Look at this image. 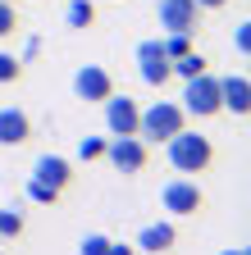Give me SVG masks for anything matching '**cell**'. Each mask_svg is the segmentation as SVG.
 I'll list each match as a JSON object with an SVG mask.
<instances>
[{"label":"cell","instance_id":"obj_1","mask_svg":"<svg viewBox=\"0 0 251 255\" xmlns=\"http://www.w3.org/2000/svg\"><path fill=\"white\" fill-rule=\"evenodd\" d=\"M165 155H169V164L183 173V178H192V173H206L210 169V159H215V146H210V137H201V132H174L169 141H165Z\"/></svg>","mask_w":251,"mask_h":255},{"label":"cell","instance_id":"obj_2","mask_svg":"<svg viewBox=\"0 0 251 255\" xmlns=\"http://www.w3.org/2000/svg\"><path fill=\"white\" fill-rule=\"evenodd\" d=\"M183 128H187V114H183L178 101H151L142 110V119H137V137L151 146V141H169L174 132H183Z\"/></svg>","mask_w":251,"mask_h":255},{"label":"cell","instance_id":"obj_3","mask_svg":"<svg viewBox=\"0 0 251 255\" xmlns=\"http://www.w3.org/2000/svg\"><path fill=\"white\" fill-rule=\"evenodd\" d=\"M183 114H192V119L219 114V78H210V69L197 73V78H187V87H183Z\"/></svg>","mask_w":251,"mask_h":255},{"label":"cell","instance_id":"obj_4","mask_svg":"<svg viewBox=\"0 0 251 255\" xmlns=\"http://www.w3.org/2000/svg\"><path fill=\"white\" fill-rule=\"evenodd\" d=\"M160 205H165L169 214L187 219V214H201V210H206V191H201L197 178H174V182H165V191H160Z\"/></svg>","mask_w":251,"mask_h":255},{"label":"cell","instance_id":"obj_5","mask_svg":"<svg viewBox=\"0 0 251 255\" xmlns=\"http://www.w3.org/2000/svg\"><path fill=\"white\" fill-rule=\"evenodd\" d=\"M105 159H110L119 173H142L146 159H151V146L142 137H110L105 141Z\"/></svg>","mask_w":251,"mask_h":255},{"label":"cell","instance_id":"obj_6","mask_svg":"<svg viewBox=\"0 0 251 255\" xmlns=\"http://www.w3.org/2000/svg\"><path fill=\"white\" fill-rule=\"evenodd\" d=\"M73 91L87 105H105L114 96V78H110V69H101V64H82V69L73 73Z\"/></svg>","mask_w":251,"mask_h":255},{"label":"cell","instance_id":"obj_7","mask_svg":"<svg viewBox=\"0 0 251 255\" xmlns=\"http://www.w3.org/2000/svg\"><path fill=\"white\" fill-rule=\"evenodd\" d=\"M137 119H142V105L133 101V96H110V101H105L110 137H137Z\"/></svg>","mask_w":251,"mask_h":255},{"label":"cell","instance_id":"obj_8","mask_svg":"<svg viewBox=\"0 0 251 255\" xmlns=\"http://www.w3.org/2000/svg\"><path fill=\"white\" fill-rule=\"evenodd\" d=\"M137 78H142L146 87H165V82L174 78L169 55L160 50V41H142V46H137Z\"/></svg>","mask_w":251,"mask_h":255},{"label":"cell","instance_id":"obj_9","mask_svg":"<svg viewBox=\"0 0 251 255\" xmlns=\"http://www.w3.org/2000/svg\"><path fill=\"white\" fill-rule=\"evenodd\" d=\"M160 27L165 32H192L201 27V5L197 0H160Z\"/></svg>","mask_w":251,"mask_h":255},{"label":"cell","instance_id":"obj_10","mask_svg":"<svg viewBox=\"0 0 251 255\" xmlns=\"http://www.w3.org/2000/svg\"><path fill=\"white\" fill-rule=\"evenodd\" d=\"M219 110H233L238 119H247V110H251V82L242 73L219 78Z\"/></svg>","mask_w":251,"mask_h":255},{"label":"cell","instance_id":"obj_11","mask_svg":"<svg viewBox=\"0 0 251 255\" xmlns=\"http://www.w3.org/2000/svg\"><path fill=\"white\" fill-rule=\"evenodd\" d=\"M27 141H32V119H27V110L5 105L0 110V146H27Z\"/></svg>","mask_w":251,"mask_h":255},{"label":"cell","instance_id":"obj_12","mask_svg":"<svg viewBox=\"0 0 251 255\" xmlns=\"http://www.w3.org/2000/svg\"><path fill=\"white\" fill-rule=\"evenodd\" d=\"M32 178H37V182H46V187H55V191H64V187L73 182V164H69L64 155H37Z\"/></svg>","mask_w":251,"mask_h":255},{"label":"cell","instance_id":"obj_13","mask_svg":"<svg viewBox=\"0 0 251 255\" xmlns=\"http://www.w3.org/2000/svg\"><path fill=\"white\" fill-rule=\"evenodd\" d=\"M133 246H137V251H151V255H165V251L178 246V228H174V223H146Z\"/></svg>","mask_w":251,"mask_h":255},{"label":"cell","instance_id":"obj_14","mask_svg":"<svg viewBox=\"0 0 251 255\" xmlns=\"http://www.w3.org/2000/svg\"><path fill=\"white\" fill-rule=\"evenodd\" d=\"M160 50L169 55V64L183 59V55H192V50H197V46H192V32H165V37H160Z\"/></svg>","mask_w":251,"mask_h":255},{"label":"cell","instance_id":"obj_15","mask_svg":"<svg viewBox=\"0 0 251 255\" xmlns=\"http://www.w3.org/2000/svg\"><path fill=\"white\" fill-rule=\"evenodd\" d=\"M64 23L69 27H91V23H96V5H91V0H69Z\"/></svg>","mask_w":251,"mask_h":255},{"label":"cell","instance_id":"obj_16","mask_svg":"<svg viewBox=\"0 0 251 255\" xmlns=\"http://www.w3.org/2000/svg\"><path fill=\"white\" fill-rule=\"evenodd\" d=\"M169 69H174V78H183V82H187V78H197V73H206L210 64H206V55H197V50H192V55H183V59H174Z\"/></svg>","mask_w":251,"mask_h":255},{"label":"cell","instance_id":"obj_17","mask_svg":"<svg viewBox=\"0 0 251 255\" xmlns=\"http://www.w3.org/2000/svg\"><path fill=\"white\" fill-rule=\"evenodd\" d=\"M18 78H23V59L9 55V50H0V87H9V82H18Z\"/></svg>","mask_w":251,"mask_h":255},{"label":"cell","instance_id":"obj_18","mask_svg":"<svg viewBox=\"0 0 251 255\" xmlns=\"http://www.w3.org/2000/svg\"><path fill=\"white\" fill-rule=\"evenodd\" d=\"M23 237V214L18 210H0V242H14Z\"/></svg>","mask_w":251,"mask_h":255},{"label":"cell","instance_id":"obj_19","mask_svg":"<svg viewBox=\"0 0 251 255\" xmlns=\"http://www.w3.org/2000/svg\"><path fill=\"white\" fill-rule=\"evenodd\" d=\"M64 191H55V187H46V182H37V178H27V201H37V205H55Z\"/></svg>","mask_w":251,"mask_h":255},{"label":"cell","instance_id":"obj_20","mask_svg":"<svg viewBox=\"0 0 251 255\" xmlns=\"http://www.w3.org/2000/svg\"><path fill=\"white\" fill-rule=\"evenodd\" d=\"M78 159H87V164L91 159H105V137H82L78 141Z\"/></svg>","mask_w":251,"mask_h":255},{"label":"cell","instance_id":"obj_21","mask_svg":"<svg viewBox=\"0 0 251 255\" xmlns=\"http://www.w3.org/2000/svg\"><path fill=\"white\" fill-rule=\"evenodd\" d=\"M14 32H18V14L9 0H0V37H14Z\"/></svg>","mask_w":251,"mask_h":255},{"label":"cell","instance_id":"obj_22","mask_svg":"<svg viewBox=\"0 0 251 255\" xmlns=\"http://www.w3.org/2000/svg\"><path fill=\"white\" fill-rule=\"evenodd\" d=\"M105 246H110V237H101V233H91V237H82L78 255H105Z\"/></svg>","mask_w":251,"mask_h":255},{"label":"cell","instance_id":"obj_23","mask_svg":"<svg viewBox=\"0 0 251 255\" xmlns=\"http://www.w3.org/2000/svg\"><path fill=\"white\" fill-rule=\"evenodd\" d=\"M233 46H238V55L251 50V23H238V27H233Z\"/></svg>","mask_w":251,"mask_h":255},{"label":"cell","instance_id":"obj_24","mask_svg":"<svg viewBox=\"0 0 251 255\" xmlns=\"http://www.w3.org/2000/svg\"><path fill=\"white\" fill-rule=\"evenodd\" d=\"M105 255H137V246H128V242H110Z\"/></svg>","mask_w":251,"mask_h":255},{"label":"cell","instance_id":"obj_25","mask_svg":"<svg viewBox=\"0 0 251 255\" xmlns=\"http://www.w3.org/2000/svg\"><path fill=\"white\" fill-rule=\"evenodd\" d=\"M197 5H201V9H224L229 0H197Z\"/></svg>","mask_w":251,"mask_h":255},{"label":"cell","instance_id":"obj_26","mask_svg":"<svg viewBox=\"0 0 251 255\" xmlns=\"http://www.w3.org/2000/svg\"><path fill=\"white\" fill-rule=\"evenodd\" d=\"M219 255H247V251L242 246H229V251H219Z\"/></svg>","mask_w":251,"mask_h":255},{"label":"cell","instance_id":"obj_27","mask_svg":"<svg viewBox=\"0 0 251 255\" xmlns=\"http://www.w3.org/2000/svg\"><path fill=\"white\" fill-rule=\"evenodd\" d=\"M9 5H14V0H9Z\"/></svg>","mask_w":251,"mask_h":255},{"label":"cell","instance_id":"obj_28","mask_svg":"<svg viewBox=\"0 0 251 255\" xmlns=\"http://www.w3.org/2000/svg\"><path fill=\"white\" fill-rule=\"evenodd\" d=\"M0 255H5V251H0Z\"/></svg>","mask_w":251,"mask_h":255}]
</instances>
